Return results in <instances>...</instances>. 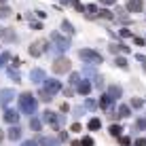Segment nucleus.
Masks as SVG:
<instances>
[{
    "mask_svg": "<svg viewBox=\"0 0 146 146\" xmlns=\"http://www.w3.org/2000/svg\"><path fill=\"white\" fill-rule=\"evenodd\" d=\"M19 108H21L23 112L32 114L34 110H36V100H34V95H30V93H23L21 98H19Z\"/></svg>",
    "mask_w": 146,
    "mask_h": 146,
    "instance_id": "1",
    "label": "nucleus"
},
{
    "mask_svg": "<svg viewBox=\"0 0 146 146\" xmlns=\"http://www.w3.org/2000/svg\"><path fill=\"white\" fill-rule=\"evenodd\" d=\"M70 68H72V64H70L68 57H57L55 64H53V72L55 74H66V72H70Z\"/></svg>",
    "mask_w": 146,
    "mask_h": 146,
    "instance_id": "2",
    "label": "nucleus"
},
{
    "mask_svg": "<svg viewBox=\"0 0 146 146\" xmlns=\"http://www.w3.org/2000/svg\"><path fill=\"white\" fill-rule=\"evenodd\" d=\"M78 55H80V59H87V62H91V64H102V55L91 51V49H80Z\"/></svg>",
    "mask_w": 146,
    "mask_h": 146,
    "instance_id": "3",
    "label": "nucleus"
},
{
    "mask_svg": "<svg viewBox=\"0 0 146 146\" xmlns=\"http://www.w3.org/2000/svg\"><path fill=\"white\" fill-rule=\"evenodd\" d=\"M59 89H62V83H59V80H55V78H49L47 80V85H44V91H49V93H57Z\"/></svg>",
    "mask_w": 146,
    "mask_h": 146,
    "instance_id": "4",
    "label": "nucleus"
},
{
    "mask_svg": "<svg viewBox=\"0 0 146 146\" xmlns=\"http://www.w3.org/2000/svg\"><path fill=\"white\" fill-rule=\"evenodd\" d=\"M51 40H53L55 44H57V49H68V47H70L68 38H62L57 32H53V34H51Z\"/></svg>",
    "mask_w": 146,
    "mask_h": 146,
    "instance_id": "5",
    "label": "nucleus"
},
{
    "mask_svg": "<svg viewBox=\"0 0 146 146\" xmlns=\"http://www.w3.org/2000/svg\"><path fill=\"white\" fill-rule=\"evenodd\" d=\"M142 9H144L142 0H127V11L129 13H140Z\"/></svg>",
    "mask_w": 146,
    "mask_h": 146,
    "instance_id": "6",
    "label": "nucleus"
},
{
    "mask_svg": "<svg viewBox=\"0 0 146 146\" xmlns=\"http://www.w3.org/2000/svg\"><path fill=\"white\" fill-rule=\"evenodd\" d=\"M44 40H38V42H34L32 47H30V55H34V57H38L40 53H42V47H44Z\"/></svg>",
    "mask_w": 146,
    "mask_h": 146,
    "instance_id": "7",
    "label": "nucleus"
},
{
    "mask_svg": "<svg viewBox=\"0 0 146 146\" xmlns=\"http://www.w3.org/2000/svg\"><path fill=\"white\" fill-rule=\"evenodd\" d=\"M42 121L49 123V125H53V127H57V114H55V112H49V110H47V112L42 114Z\"/></svg>",
    "mask_w": 146,
    "mask_h": 146,
    "instance_id": "8",
    "label": "nucleus"
},
{
    "mask_svg": "<svg viewBox=\"0 0 146 146\" xmlns=\"http://www.w3.org/2000/svg\"><path fill=\"white\" fill-rule=\"evenodd\" d=\"M76 85H78V87H76V91H78L80 95H89V91H91V85H89L87 80H83V83L78 80Z\"/></svg>",
    "mask_w": 146,
    "mask_h": 146,
    "instance_id": "9",
    "label": "nucleus"
},
{
    "mask_svg": "<svg viewBox=\"0 0 146 146\" xmlns=\"http://www.w3.org/2000/svg\"><path fill=\"white\" fill-rule=\"evenodd\" d=\"M21 138V129L19 127H11L9 129V140H19Z\"/></svg>",
    "mask_w": 146,
    "mask_h": 146,
    "instance_id": "10",
    "label": "nucleus"
},
{
    "mask_svg": "<svg viewBox=\"0 0 146 146\" xmlns=\"http://www.w3.org/2000/svg\"><path fill=\"white\" fill-rule=\"evenodd\" d=\"M83 11H87V17H95V15H98V11H100V9L95 7V4H87V7L83 9Z\"/></svg>",
    "mask_w": 146,
    "mask_h": 146,
    "instance_id": "11",
    "label": "nucleus"
},
{
    "mask_svg": "<svg viewBox=\"0 0 146 146\" xmlns=\"http://www.w3.org/2000/svg\"><path fill=\"white\" fill-rule=\"evenodd\" d=\"M108 95L112 100H117V98H121V87H117V85H112V87L108 89Z\"/></svg>",
    "mask_w": 146,
    "mask_h": 146,
    "instance_id": "12",
    "label": "nucleus"
},
{
    "mask_svg": "<svg viewBox=\"0 0 146 146\" xmlns=\"http://www.w3.org/2000/svg\"><path fill=\"white\" fill-rule=\"evenodd\" d=\"M4 119H7L9 123H17V121H19V114H17V112H13V110H9V112L4 114Z\"/></svg>",
    "mask_w": 146,
    "mask_h": 146,
    "instance_id": "13",
    "label": "nucleus"
},
{
    "mask_svg": "<svg viewBox=\"0 0 146 146\" xmlns=\"http://www.w3.org/2000/svg\"><path fill=\"white\" fill-rule=\"evenodd\" d=\"M100 127H102V121L100 119H91L89 121V129H91V131H98Z\"/></svg>",
    "mask_w": 146,
    "mask_h": 146,
    "instance_id": "14",
    "label": "nucleus"
},
{
    "mask_svg": "<svg viewBox=\"0 0 146 146\" xmlns=\"http://www.w3.org/2000/svg\"><path fill=\"white\" fill-rule=\"evenodd\" d=\"M110 102H112V98H110V95L106 93V95H102V100H100V106H102V108H108V106H110Z\"/></svg>",
    "mask_w": 146,
    "mask_h": 146,
    "instance_id": "15",
    "label": "nucleus"
},
{
    "mask_svg": "<svg viewBox=\"0 0 146 146\" xmlns=\"http://www.w3.org/2000/svg\"><path fill=\"white\" fill-rule=\"evenodd\" d=\"M98 15H100V17H104V19H112V17H114L112 11H108V9H100Z\"/></svg>",
    "mask_w": 146,
    "mask_h": 146,
    "instance_id": "16",
    "label": "nucleus"
},
{
    "mask_svg": "<svg viewBox=\"0 0 146 146\" xmlns=\"http://www.w3.org/2000/svg\"><path fill=\"white\" fill-rule=\"evenodd\" d=\"M121 131H123V129H121V125H110V135L119 138V135H121Z\"/></svg>",
    "mask_w": 146,
    "mask_h": 146,
    "instance_id": "17",
    "label": "nucleus"
},
{
    "mask_svg": "<svg viewBox=\"0 0 146 146\" xmlns=\"http://www.w3.org/2000/svg\"><path fill=\"white\" fill-rule=\"evenodd\" d=\"M62 30H64L66 34H74V28H72V23H70V21H64V23H62Z\"/></svg>",
    "mask_w": 146,
    "mask_h": 146,
    "instance_id": "18",
    "label": "nucleus"
},
{
    "mask_svg": "<svg viewBox=\"0 0 146 146\" xmlns=\"http://www.w3.org/2000/svg\"><path fill=\"white\" fill-rule=\"evenodd\" d=\"M11 95H13V91H7V89H4V91H0V98H2V102H4V104L11 100Z\"/></svg>",
    "mask_w": 146,
    "mask_h": 146,
    "instance_id": "19",
    "label": "nucleus"
},
{
    "mask_svg": "<svg viewBox=\"0 0 146 146\" xmlns=\"http://www.w3.org/2000/svg\"><path fill=\"white\" fill-rule=\"evenodd\" d=\"M114 64H117L119 68H123V70L127 68V59H125V57H117V59H114Z\"/></svg>",
    "mask_w": 146,
    "mask_h": 146,
    "instance_id": "20",
    "label": "nucleus"
},
{
    "mask_svg": "<svg viewBox=\"0 0 146 146\" xmlns=\"http://www.w3.org/2000/svg\"><path fill=\"white\" fill-rule=\"evenodd\" d=\"M32 78H34V80H36V83H40V80H42V78H44V74H42V72H40V70H34V72H32Z\"/></svg>",
    "mask_w": 146,
    "mask_h": 146,
    "instance_id": "21",
    "label": "nucleus"
},
{
    "mask_svg": "<svg viewBox=\"0 0 146 146\" xmlns=\"http://www.w3.org/2000/svg\"><path fill=\"white\" fill-rule=\"evenodd\" d=\"M119 117H123V119L129 117V106H121L119 108Z\"/></svg>",
    "mask_w": 146,
    "mask_h": 146,
    "instance_id": "22",
    "label": "nucleus"
},
{
    "mask_svg": "<svg viewBox=\"0 0 146 146\" xmlns=\"http://www.w3.org/2000/svg\"><path fill=\"white\" fill-rule=\"evenodd\" d=\"M80 146H93V138L85 135V138H83V142H80Z\"/></svg>",
    "mask_w": 146,
    "mask_h": 146,
    "instance_id": "23",
    "label": "nucleus"
},
{
    "mask_svg": "<svg viewBox=\"0 0 146 146\" xmlns=\"http://www.w3.org/2000/svg\"><path fill=\"white\" fill-rule=\"evenodd\" d=\"M42 144H44V146H57V140H53V138H51V140L44 138V140H42Z\"/></svg>",
    "mask_w": 146,
    "mask_h": 146,
    "instance_id": "24",
    "label": "nucleus"
},
{
    "mask_svg": "<svg viewBox=\"0 0 146 146\" xmlns=\"http://www.w3.org/2000/svg\"><path fill=\"white\" fill-rule=\"evenodd\" d=\"M30 127H32V129H36V131H38V129H40V121L32 119V121H30Z\"/></svg>",
    "mask_w": 146,
    "mask_h": 146,
    "instance_id": "25",
    "label": "nucleus"
},
{
    "mask_svg": "<svg viewBox=\"0 0 146 146\" xmlns=\"http://www.w3.org/2000/svg\"><path fill=\"white\" fill-rule=\"evenodd\" d=\"M121 36H125V38H129V36H133L131 32H129L127 28H121Z\"/></svg>",
    "mask_w": 146,
    "mask_h": 146,
    "instance_id": "26",
    "label": "nucleus"
},
{
    "mask_svg": "<svg viewBox=\"0 0 146 146\" xmlns=\"http://www.w3.org/2000/svg\"><path fill=\"white\" fill-rule=\"evenodd\" d=\"M9 13L11 11H9L7 7H0V17H9Z\"/></svg>",
    "mask_w": 146,
    "mask_h": 146,
    "instance_id": "27",
    "label": "nucleus"
},
{
    "mask_svg": "<svg viewBox=\"0 0 146 146\" xmlns=\"http://www.w3.org/2000/svg\"><path fill=\"white\" fill-rule=\"evenodd\" d=\"M119 142H121V146H129V144H131V140H129L127 135H125V138H121Z\"/></svg>",
    "mask_w": 146,
    "mask_h": 146,
    "instance_id": "28",
    "label": "nucleus"
},
{
    "mask_svg": "<svg viewBox=\"0 0 146 146\" xmlns=\"http://www.w3.org/2000/svg\"><path fill=\"white\" fill-rule=\"evenodd\" d=\"M131 106L133 108H142V100H131Z\"/></svg>",
    "mask_w": 146,
    "mask_h": 146,
    "instance_id": "29",
    "label": "nucleus"
},
{
    "mask_svg": "<svg viewBox=\"0 0 146 146\" xmlns=\"http://www.w3.org/2000/svg\"><path fill=\"white\" fill-rule=\"evenodd\" d=\"M70 129H72V131H80V129H83V125H80V123H74Z\"/></svg>",
    "mask_w": 146,
    "mask_h": 146,
    "instance_id": "30",
    "label": "nucleus"
},
{
    "mask_svg": "<svg viewBox=\"0 0 146 146\" xmlns=\"http://www.w3.org/2000/svg\"><path fill=\"white\" fill-rule=\"evenodd\" d=\"M78 80H80V78H78V74H72V76H70V83H72V85H76Z\"/></svg>",
    "mask_w": 146,
    "mask_h": 146,
    "instance_id": "31",
    "label": "nucleus"
},
{
    "mask_svg": "<svg viewBox=\"0 0 146 146\" xmlns=\"http://www.w3.org/2000/svg\"><path fill=\"white\" fill-rule=\"evenodd\" d=\"M135 146H146V138H140V140H135Z\"/></svg>",
    "mask_w": 146,
    "mask_h": 146,
    "instance_id": "32",
    "label": "nucleus"
},
{
    "mask_svg": "<svg viewBox=\"0 0 146 146\" xmlns=\"http://www.w3.org/2000/svg\"><path fill=\"white\" fill-rule=\"evenodd\" d=\"M135 59H138V62H142L144 66H146V55H135Z\"/></svg>",
    "mask_w": 146,
    "mask_h": 146,
    "instance_id": "33",
    "label": "nucleus"
},
{
    "mask_svg": "<svg viewBox=\"0 0 146 146\" xmlns=\"http://www.w3.org/2000/svg\"><path fill=\"white\" fill-rule=\"evenodd\" d=\"M133 42L138 44V47H144V40H142V38H133Z\"/></svg>",
    "mask_w": 146,
    "mask_h": 146,
    "instance_id": "34",
    "label": "nucleus"
},
{
    "mask_svg": "<svg viewBox=\"0 0 146 146\" xmlns=\"http://www.w3.org/2000/svg\"><path fill=\"white\" fill-rule=\"evenodd\" d=\"M135 125H138V129H144V127H146V121H138Z\"/></svg>",
    "mask_w": 146,
    "mask_h": 146,
    "instance_id": "35",
    "label": "nucleus"
},
{
    "mask_svg": "<svg viewBox=\"0 0 146 146\" xmlns=\"http://www.w3.org/2000/svg\"><path fill=\"white\" fill-rule=\"evenodd\" d=\"M59 110H62V112H68V110H70V106H68L66 102H64V104H62V108H59Z\"/></svg>",
    "mask_w": 146,
    "mask_h": 146,
    "instance_id": "36",
    "label": "nucleus"
},
{
    "mask_svg": "<svg viewBox=\"0 0 146 146\" xmlns=\"http://www.w3.org/2000/svg\"><path fill=\"white\" fill-rule=\"evenodd\" d=\"M102 4H117V0H100Z\"/></svg>",
    "mask_w": 146,
    "mask_h": 146,
    "instance_id": "37",
    "label": "nucleus"
},
{
    "mask_svg": "<svg viewBox=\"0 0 146 146\" xmlns=\"http://www.w3.org/2000/svg\"><path fill=\"white\" fill-rule=\"evenodd\" d=\"M23 146H36V142H23Z\"/></svg>",
    "mask_w": 146,
    "mask_h": 146,
    "instance_id": "38",
    "label": "nucleus"
},
{
    "mask_svg": "<svg viewBox=\"0 0 146 146\" xmlns=\"http://www.w3.org/2000/svg\"><path fill=\"white\" fill-rule=\"evenodd\" d=\"M72 146H80V142H76V140H74V142H72Z\"/></svg>",
    "mask_w": 146,
    "mask_h": 146,
    "instance_id": "39",
    "label": "nucleus"
},
{
    "mask_svg": "<svg viewBox=\"0 0 146 146\" xmlns=\"http://www.w3.org/2000/svg\"><path fill=\"white\" fill-rule=\"evenodd\" d=\"M4 2H7V0H0V4H4Z\"/></svg>",
    "mask_w": 146,
    "mask_h": 146,
    "instance_id": "40",
    "label": "nucleus"
}]
</instances>
